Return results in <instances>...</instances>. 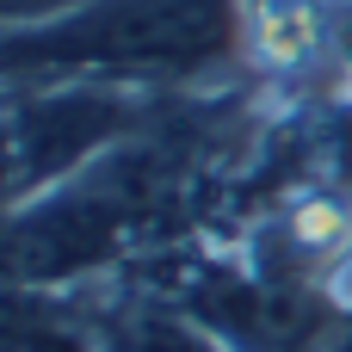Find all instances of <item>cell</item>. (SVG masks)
<instances>
[{
    "instance_id": "cell-1",
    "label": "cell",
    "mask_w": 352,
    "mask_h": 352,
    "mask_svg": "<svg viewBox=\"0 0 352 352\" xmlns=\"http://www.w3.org/2000/svg\"><path fill=\"white\" fill-rule=\"evenodd\" d=\"M241 74V0H87L80 12L0 37V80L204 87Z\"/></svg>"
},
{
    "instance_id": "cell-2",
    "label": "cell",
    "mask_w": 352,
    "mask_h": 352,
    "mask_svg": "<svg viewBox=\"0 0 352 352\" xmlns=\"http://www.w3.org/2000/svg\"><path fill=\"white\" fill-rule=\"evenodd\" d=\"M352 6L340 0H241V74L272 87L352 80Z\"/></svg>"
},
{
    "instance_id": "cell-3",
    "label": "cell",
    "mask_w": 352,
    "mask_h": 352,
    "mask_svg": "<svg viewBox=\"0 0 352 352\" xmlns=\"http://www.w3.org/2000/svg\"><path fill=\"white\" fill-rule=\"evenodd\" d=\"M87 0H0V37L12 31H37V25H56L68 12H80Z\"/></svg>"
},
{
    "instance_id": "cell-4",
    "label": "cell",
    "mask_w": 352,
    "mask_h": 352,
    "mask_svg": "<svg viewBox=\"0 0 352 352\" xmlns=\"http://www.w3.org/2000/svg\"><path fill=\"white\" fill-rule=\"evenodd\" d=\"M31 192H25V161H19V136H12V118H6V99H0V210H19Z\"/></svg>"
},
{
    "instance_id": "cell-5",
    "label": "cell",
    "mask_w": 352,
    "mask_h": 352,
    "mask_svg": "<svg viewBox=\"0 0 352 352\" xmlns=\"http://www.w3.org/2000/svg\"><path fill=\"white\" fill-rule=\"evenodd\" d=\"M334 352H352V334H346V340H340V346H334Z\"/></svg>"
},
{
    "instance_id": "cell-6",
    "label": "cell",
    "mask_w": 352,
    "mask_h": 352,
    "mask_svg": "<svg viewBox=\"0 0 352 352\" xmlns=\"http://www.w3.org/2000/svg\"><path fill=\"white\" fill-rule=\"evenodd\" d=\"M346 297H352V285H346Z\"/></svg>"
}]
</instances>
